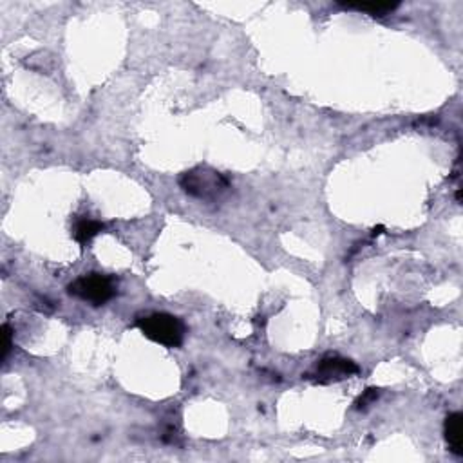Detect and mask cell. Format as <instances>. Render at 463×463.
Listing matches in <instances>:
<instances>
[{
  "label": "cell",
  "instance_id": "cell-1",
  "mask_svg": "<svg viewBox=\"0 0 463 463\" xmlns=\"http://www.w3.org/2000/svg\"><path fill=\"white\" fill-rule=\"evenodd\" d=\"M179 186L185 194L192 196V198L203 199V201H215L227 194L230 183L223 174L210 169V167H196L192 170H186L179 177Z\"/></svg>",
  "mask_w": 463,
  "mask_h": 463
},
{
  "label": "cell",
  "instance_id": "cell-2",
  "mask_svg": "<svg viewBox=\"0 0 463 463\" xmlns=\"http://www.w3.org/2000/svg\"><path fill=\"white\" fill-rule=\"evenodd\" d=\"M141 333L165 348H179L185 341V324L170 313H152L136 322Z\"/></svg>",
  "mask_w": 463,
  "mask_h": 463
},
{
  "label": "cell",
  "instance_id": "cell-3",
  "mask_svg": "<svg viewBox=\"0 0 463 463\" xmlns=\"http://www.w3.org/2000/svg\"><path fill=\"white\" fill-rule=\"evenodd\" d=\"M69 295L93 306H103L116 295V284L110 277L101 274H89L76 279L68 286Z\"/></svg>",
  "mask_w": 463,
  "mask_h": 463
},
{
  "label": "cell",
  "instance_id": "cell-4",
  "mask_svg": "<svg viewBox=\"0 0 463 463\" xmlns=\"http://www.w3.org/2000/svg\"><path fill=\"white\" fill-rule=\"evenodd\" d=\"M358 371L360 369L353 360L342 357H326L317 364L315 371L312 375H307V379H313L317 383H331L350 379L357 375Z\"/></svg>",
  "mask_w": 463,
  "mask_h": 463
},
{
  "label": "cell",
  "instance_id": "cell-5",
  "mask_svg": "<svg viewBox=\"0 0 463 463\" xmlns=\"http://www.w3.org/2000/svg\"><path fill=\"white\" fill-rule=\"evenodd\" d=\"M443 433H445V440L449 443L451 452L456 456H463V417L462 413H451L445 418V426H443Z\"/></svg>",
  "mask_w": 463,
  "mask_h": 463
},
{
  "label": "cell",
  "instance_id": "cell-6",
  "mask_svg": "<svg viewBox=\"0 0 463 463\" xmlns=\"http://www.w3.org/2000/svg\"><path fill=\"white\" fill-rule=\"evenodd\" d=\"M101 230H103V224H101L100 221L87 220V217H85V220H80L76 223L75 230H72V236H75V239L80 244H87L91 243Z\"/></svg>",
  "mask_w": 463,
  "mask_h": 463
},
{
  "label": "cell",
  "instance_id": "cell-7",
  "mask_svg": "<svg viewBox=\"0 0 463 463\" xmlns=\"http://www.w3.org/2000/svg\"><path fill=\"white\" fill-rule=\"evenodd\" d=\"M345 9H357V11H366L373 17H383L395 11L398 4H369V2H358V4H341Z\"/></svg>",
  "mask_w": 463,
  "mask_h": 463
},
{
  "label": "cell",
  "instance_id": "cell-8",
  "mask_svg": "<svg viewBox=\"0 0 463 463\" xmlns=\"http://www.w3.org/2000/svg\"><path fill=\"white\" fill-rule=\"evenodd\" d=\"M380 396V389L376 388H369L364 391V395L358 396V400L355 402V409H366L369 407L373 402H376V398Z\"/></svg>",
  "mask_w": 463,
  "mask_h": 463
},
{
  "label": "cell",
  "instance_id": "cell-9",
  "mask_svg": "<svg viewBox=\"0 0 463 463\" xmlns=\"http://www.w3.org/2000/svg\"><path fill=\"white\" fill-rule=\"evenodd\" d=\"M11 337H13L11 328H9V324H4V350H2V360L8 358L9 350H11Z\"/></svg>",
  "mask_w": 463,
  "mask_h": 463
},
{
  "label": "cell",
  "instance_id": "cell-10",
  "mask_svg": "<svg viewBox=\"0 0 463 463\" xmlns=\"http://www.w3.org/2000/svg\"><path fill=\"white\" fill-rule=\"evenodd\" d=\"M382 230H383V227H379V228H375V230H373V237L380 236V234H382Z\"/></svg>",
  "mask_w": 463,
  "mask_h": 463
}]
</instances>
